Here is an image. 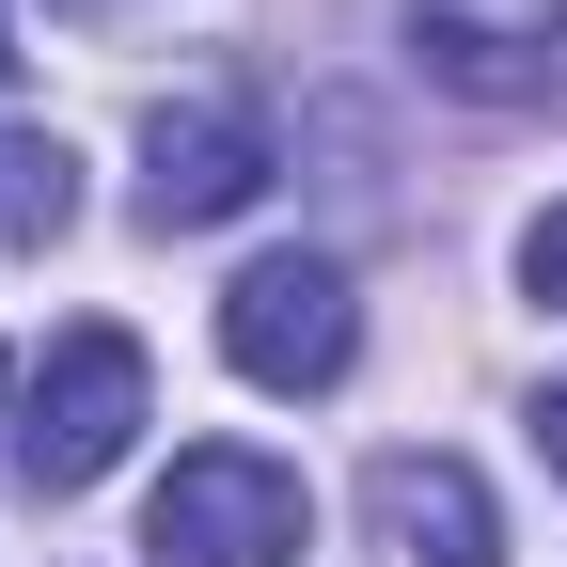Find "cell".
<instances>
[{
	"mask_svg": "<svg viewBox=\"0 0 567 567\" xmlns=\"http://www.w3.org/2000/svg\"><path fill=\"white\" fill-rule=\"evenodd\" d=\"M300 536H316V488L284 457H252V442H189L158 473V505H142V551L158 567H284Z\"/></svg>",
	"mask_w": 567,
	"mask_h": 567,
	"instance_id": "6da1fadb",
	"label": "cell"
},
{
	"mask_svg": "<svg viewBox=\"0 0 567 567\" xmlns=\"http://www.w3.org/2000/svg\"><path fill=\"white\" fill-rule=\"evenodd\" d=\"M221 363L252 394H331L347 363H363V300H347L331 252H268L221 284Z\"/></svg>",
	"mask_w": 567,
	"mask_h": 567,
	"instance_id": "7a4b0ae2",
	"label": "cell"
},
{
	"mask_svg": "<svg viewBox=\"0 0 567 567\" xmlns=\"http://www.w3.org/2000/svg\"><path fill=\"white\" fill-rule=\"evenodd\" d=\"M126 425H142V347L126 331H63L48 379H32V425H17V473L63 505V488H95L126 457Z\"/></svg>",
	"mask_w": 567,
	"mask_h": 567,
	"instance_id": "3957f363",
	"label": "cell"
},
{
	"mask_svg": "<svg viewBox=\"0 0 567 567\" xmlns=\"http://www.w3.org/2000/svg\"><path fill=\"white\" fill-rule=\"evenodd\" d=\"M252 189H268V111L189 95V111L142 126V237H205V221H237Z\"/></svg>",
	"mask_w": 567,
	"mask_h": 567,
	"instance_id": "277c9868",
	"label": "cell"
},
{
	"mask_svg": "<svg viewBox=\"0 0 567 567\" xmlns=\"http://www.w3.org/2000/svg\"><path fill=\"white\" fill-rule=\"evenodd\" d=\"M363 505H379V536H394L410 567H505V520H488L473 457H425V442H394V457L363 473Z\"/></svg>",
	"mask_w": 567,
	"mask_h": 567,
	"instance_id": "5b68a950",
	"label": "cell"
},
{
	"mask_svg": "<svg viewBox=\"0 0 567 567\" xmlns=\"http://www.w3.org/2000/svg\"><path fill=\"white\" fill-rule=\"evenodd\" d=\"M80 221V158H63V126H0V252H48Z\"/></svg>",
	"mask_w": 567,
	"mask_h": 567,
	"instance_id": "8992f818",
	"label": "cell"
},
{
	"mask_svg": "<svg viewBox=\"0 0 567 567\" xmlns=\"http://www.w3.org/2000/svg\"><path fill=\"white\" fill-rule=\"evenodd\" d=\"M520 284H536V300H551V316H567V205H551V221H536V237H520Z\"/></svg>",
	"mask_w": 567,
	"mask_h": 567,
	"instance_id": "52a82bcc",
	"label": "cell"
},
{
	"mask_svg": "<svg viewBox=\"0 0 567 567\" xmlns=\"http://www.w3.org/2000/svg\"><path fill=\"white\" fill-rule=\"evenodd\" d=\"M536 457H551V473H567V379H551V394H536Z\"/></svg>",
	"mask_w": 567,
	"mask_h": 567,
	"instance_id": "ba28073f",
	"label": "cell"
},
{
	"mask_svg": "<svg viewBox=\"0 0 567 567\" xmlns=\"http://www.w3.org/2000/svg\"><path fill=\"white\" fill-rule=\"evenodd\" d=\"M0 63H17V48H0Z\"/></svg>",
	"mask_w": 567,
	"mask_h": 567,
	"instance_id": "9c48e42d",
	"label": "cell"
}]
</instances>
